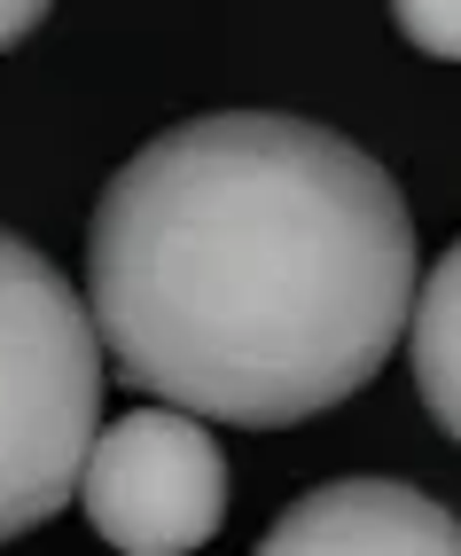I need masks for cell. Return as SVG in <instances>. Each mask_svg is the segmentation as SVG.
<instances>
[{
	"label": "cell",
	"mask_w": 461,
	"mask_h": 556,
	"mask_svg": "<svg viewBox=\"0 0 461 556\" xmlns=\"http://www.w3.org/2000/svg\"><path fill=\"white\" fill-rule=\"evenodd\" d=\"M414 267L399 180L282 110L165 126L87 228V306L126 392L235 431L353 400L399 353Z\"/></svg>",
	"instance_id": "6da1fadb"
},
{
	"label": "cell",
	"mask_w": 461,
	"mask_h": 556,
	"mask_svg": "<svg viewBox=\"0 0 461 556\" xmlns=\"http://www.w3.org/2000/svg\"><path fill=\"white\" fill-rule=\"evenodd\" d=\"M102 431V329L40 243L0 228V541L79 494Z\"/></svg>",
	"instance_id": "7a4b0ae2"
},
{
	"label": "cell",
	"mask_w": 461,
	"mask_h": 556,
	"mask_svg": "<svg viewBox=\"0 0 461 556\" xmlns=\"http://www.w3.org/2000/svg\"><path fill=\"white\" fill-rule=\"evenodd\" d=\"M87 526L126 556H188L227 526V455L196 407H133L94 431L79 470Z\"/></svg>",
	"instance_id": "3957f363"
},
{
	"label": "cell",
	"mask_w": 461,
	"mask_h": 556,
	"mask_svg": "<svg viewBox=\"0 0 461 556\" xmlns=\"http://www.w3.org/2000/svg\"><path fill=\"white\" fill-rule=\"evenodd\" d=\"M266 556H461V517L399 478H329L258 541Z\"/></svg>",
	"instance_id": "277c9868"
},
{
	"label": "cell",
	"mask_w": 461,
	"mask_h": 556,
	"mask_svg": "<svg viewBox=\"0 0 461 556\" xmlns=\"http://www.w3.org/2000/svg\"><path fill=\"white\" fill-rule=\"evenodd\" d=\"M407 353H414V392L431 407V424L461 447V243L414 282Z\"/></svg>",
	"instance_id": "5b68a950"
},
{
	"label": "cell",
	"mask_w": 461,
	"mask_h": 556,
	"mask_svg": "<svg viewBox=\"0 0 461 556\" xmlns=\"http://www.w3.org/2000/svg\"><path fill=\"white\" fill-rule=\"evenodd\" d=\"M392 24L407 31V48L461 63V0H392Z\"/></svg>",
	"instance_id": "8992f818"
},
{
	"label": "cell",
	"mask_w": 461,
	"mask_h": 556,
	"mask_svg": "<svg viewBox=\"0 0 461 556\" xmlns=\"http://www.w3.org/2000/svg\"><path fill=\"white\" fill-rule=\"evenodd\" d=\"M48 9L55 0H0V55H9L16 40H31V31L48 24Z\"/></svg>",
	"instance_id": "52a82bcc"
}]
</instances>
